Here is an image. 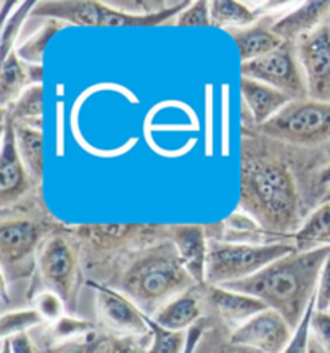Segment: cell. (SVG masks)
<instances>
[{
    "instance_id": "obj_4",
    "label": "cell",
    "mask_w": 330,
    "mask_h": 353,
    "mask_svg": "<svg viewBox=\"0 0 330 353\" xmlns=\"http://www.w3.org/2000/svg\"><path fill=\"white\" fill-rule=\"evenodd\" d=\"M0 213L2 279L13 284L36 274L42 242L61 224L47 212L41 194L34 192L20 203L0 210Z\"/></svg>"
},
{
    "instance_id": "obj_1",
    "label": "cell",
    "mask_w": 330,
    "mask_h": 353,
    "mask_svg": "<svg viewBox=\"0 0 330 353\" xmlns=\"http://www.w3.org/2000/svg\"><path fill=\"white\" fill-rule=\"evenodd\" d=\"M322 160L242 126L238 207L267 232L295 237L318 207L313 183Z\"/></svg>"
},
{
    "instance_id": "obj_12",
    "label": "cell",
    "mask_w": 330,
    "mask_h": 353,
    "mask_svg": "<svg viewBox=\"0 0 330 353\" xmlns=\"http://www.w3.org/2000/svg\"><path fill=\"white\" fill-rule=\"evenodd\" d=\"M37 188L23 163L17 147L15 126L2 113V155H0V210L20 203Z\"/></svg>"
},
{
    "instance_id": "obj_25",
    "label": "cell",
    "mask_w": 330,
    "mask_h": 353,
    "mask_svg": "<svg viewBox=\"0 0 330 353\" xmlns=\"http://www.w3.org/2000/svg\"><path fill=\"white\" fill-rule=\"evenodd\" d=\"M212 26L231 30V28H245L260 20V10H251L245 3L231 2V0H213L209 2Z\"/></svg>"
},
{
    "instance_id": "obj_28",
    "label": "cell",
    "mask_w": 330,
    "mask_h": 353,
    "mask_svg": "<svg viewBox=\"0 0 330 353\" xmlns=\"http://www.w3.org/2000/svg\"><path fill=\"white\" fill-rule=\"evenodd\" d=\"M36 3L37 2H34V0L17 3L15 8L10 12V15L2 21V36H0V54H2V60L7 59L13 50H17L15 44L18 41V36H20L26 18L31 17V12L36 7Z\"/></svg>"
},
{
    "instance_id": "obj_40",
    "label": "cell",
    "mask_w": 330,
    "mask_h": 353,
    "mask_svg": "<svg viewBox=\"0 0 330 353\" xmlns=\"http://www.w3.org/2000/svg\"><path fill=\"white\" fill-rule=\"evenodd\" d=\"M329 188H330V160L314 176L313 189H314L316 199H318V205L320 202V197H322V194Z\"/></svg>"
},
{
    "instance_id": "obj_21",
    "label": "cell",
    "mask_w": 330,
    "mask_h": 353,
    "mask_svg": "<svg viewBox=\"0 0 330 353\" xmlns=\"http://www.w3.org/2000/svg\"><path fill=\"white\" fill-rule=\"evenodd\" d=\"M42 65H31L23 61L13 50L7 59L2 60L0 73V105L6 108L20 97L32 84H42Z\"/></svg>"
},
{
    "instance_id": "obj_41",
    "label": "cell",
    "mask_w": 330,
    "mask_h": 353,
    "mask_svg": "<svg viewBox=\"0 0 330 353\" xmlns=\"http://www.w3.org/2000/svg\"><path fill=\"white\" fill-rule=\"evenodd\" d=\"M208 324H209V316L203 318L202 321L197 323L194 327L189 329V331H187V347H185L184 353H194L195 347H197L200 337H202L205 329L208 327Z\"/></svg>"
},
{
    "instance_id": "obj_22",
    "label": "cell",
    "mask_w": 330,
    "mask_h": 353,
    "mask_svg": "<svg viewBox=\"0 0 330 353\" xmlns=\"http://www.w3.org/2000/svg\"><path fill=\"white\" fill-rule=\"evenodd\" d=\"M17 147L28 173L36 185H41L44 178V134L39 128L15 125Z\"/></svg>"
},
{
    "instance_id": "obj_30",
    "label": "cell",
    "mask_w": 330,
    "mask_h": 353,
    "mask_svg": "<svg viewBox=\"0 0 330 353\" xmlns=\"http://www.w3.org/2000/svg\"><path fill=\"white\" fill-rule=\"evenodd\" d=\"M148 327H150L152 343L145 353H184L187 347V332L169 331L163 327L155 319L148 316Z\"/></svg>"
},
{
    "instance_id": "obj_37",
    "label": "cell",
    "mask_w": 330,
    "mask_h": 353,
    "mask_svg": "<svg viewBox=\"0 0 330 353\" xmlns=\"http://www.w3.org/2000/svg\"><path fill=\"white\" fill-rule=\"evenodd\" d=\"M316 312H330V255L320 271L316 290Z\"/></svg>"
},
{
    "instance_id": "obj_15",
    "label": "cell",
    "mask_w": 330,
    "mask_h": 353,
    "mask_svg": "<svg viewBox=\"0 0 330 353\" xmlns=\"http://www.w3.org/2000/svg\"><path fill=\"white\" fill-rule=\"evenodd\" d=\"M205 303L207 316L223 323L231 331L267 308L260 299L213 284H205Z\"/></svg>"
},
{
    "instance_id": "obj_5",
    "label": "cell",
    "mask_w": 330,
    "mask_h": 353,
    "mask_svg": "<svg viewBox=\"0 0 330 353\" xmlns=\"http://www.w3.org/2000/svg\"><path fill=\"white\" fill-rule=\"evenodd\" d=\"M81 249L85 276L105 284L116 266L134 252L168 239V224H81L71 228Z\"/></svg>"
},
{
    "instance_id": "obj_43",
    "label": "cell",
    "mask_w": 330,
    "mask_h": 353,
    "mask_svg": "<svg viewBox=\"0 0 330 353\" xmlns=\"http://www.w3.org/2000/svg\"><path fill=\"white\" fill-rule=\"evenodd\" d=\"M309 353H327V352H325L324 348L320 347L318 342H316V339L311 336L309 337Z\"/></svg>"
},
{
    "instance_id": "obj_45",
    "label": "cell",
    "mask_w": 330,
    "mask_h": 353,
    "mask_svg": "<svg viewBox=\"0 0 330 353\" xmlns=\"http://www.w3.org/2000/svg\"><path fill=\"white\" fill-rule=\"evenodd\" d=\"M325 202H330V188L322 194V197H320L319 205H320V203H325Z\"/></svg>"
},
{
    "instance_id": "obj_24",
    "label": "cell",
    "mask_w": 330,
    "mask_h": 353,
    "mask_svg": "<svg viewBox=\"0 0 330 353\" xmlns=\"http://www.w3.org/2000/svg\"><path fill=\"white\" fill-rule=\"evenodd\" d=\"M2 113L7 114L15 125H26L42 130V118H44V88L42 84L30 85L15 102L2 108Z\"/></svg>"
},
{
    "instance_id": "obj_11",
    "label": "cell",
    "mask_w": 330,
    "mask_h": 353,
    "mask_svg": "<svg viewBox=\"0 0 330 353\" xmlns=\"http://www.w3.org/2000/svg\"><path fill=\"white\" fill-rule=\"evenodd\" d=\"M95 290L100 326L108 336H150L147 314L119 290L102 283H87Z\"/></svg>"
},
{
    "instance_id": "obj_29",
    "label": "cell",
    "mask_w": 330,
    "mask_h": 353,
    "mask_svg": "<svg viewBox=\"0 0 330 353\" xmlns=\"http://www.w3.org/2000/svg\"><path fill=\"white\" fill-rule=\"evenodd\" d=\"M95 334V324L84 319H78L73 316L60 318L59 321L52 323L49 331H47L45 343H60L68 341H78Z\"/></svg>"
},
{
    "instance_id": "obj_6",
    "label": "cell",
    "mask_w": 330,
    "mask_h": 353,
    "mask_svg": "<svg viewBox=\"0 0 330 353\" xmlns=\"http://www.w3.org/2000/svg\"><path fill=\"white\" fill-rule=\"evenodd\" d=\"M253 128L290 149L330 160V102L291 100L269 121Z\"/></svg>"
},
{
    "instance_id": "obj_44",
    "label": "cell",
    "mask_w": 330,
    "mask_h": 353,
    "mask_svg": "<svg viewBox=\"0 0 330 353\" xmlns=\"http://www.w3.org/2000/svg\"><path fill=\"white\" fill-rule=\"evenodd\" d=\"M2 353H12L10 342H8V339H2Z\"/></svg>"
},
{
    "instance_id": "obj_19",
    "label": "cell",
    "mask_w": 330,
    "mask_h": 353,
    "mask_svg": "<svg viewBox=\"0 0 330 353\" xmlns=\"http://www.w3.org/2000/svg\"><path fill=\"white\" fill-rule=\"evenodd\" d=\"M240 92L243 100L242 112L251 118L253 126L265 125L291 102V99L280 90L248 78H240Z\"/></svg>"
},
{
    "instance_id": "obj_42",
    "label": "cell",
    "mask_w": 330,
    "mask_h": 353,
    "mask_svg": "<svg viewBox=\"0 0 330 353\" xmlns=\"http://www.w3.org/2000/svg\"><path fill=\"white\" fill-rule=\"evenodd\" d=\"M87 353H105L103 350V336H95L94 341L90 342Z\"/></svg>"
},
{
    "instance_id": "obj_9",
    "label": "cell",
    "mask_w": 330,
    "mask_h": 353,
    "mask_svg": "<svg viewBox=\"0 0 330 353\" xmlns=\"http://www.w3.org/2000/svg\"><path fill=\"white\" fill-rule=\"evenodd\" d=\"M296 250L295 242H280L271 245L234 244V242L209 241L207 261V284L224 285L251 278L272 261Z\"/></svg>"
},
{
    "instance_id": "obj_33",
    "label": "cell",
    "mask_w": 330,
    "mask_h": 353,
    "mask_svg": "<svg viewBox=\"0 0 330 353\" xmlns=\"http://www.w3.org/2000/svg\"><path fill=\"white\" fill-rule=\"evenodd\" d=\"M316 310V297L311 302L305 318L301 319L300 326L295 329L293 337L282 353H309V337H311V316Z\"/></svg>"
},
{
    "instance_id": "obj_7",
    "label": "cell",
    "mask_w": 330,
    "mask_h": 353,
    "mask_svg": "<svg viewBox=\"0 0 330 353\" xmlns=\"http://www.w3.org/2000/svg\"><path fill=\"white\" fill-rule=\"evenodd\" d=\"M36 276L45 290L63 299L70 313H76L85 273L79 244L71 229L60 226L45 237L37 254Z\"/></svg>"
},
{
    "instance_id": "obj_39",
    "label": "cell",
    "mask_w": 330,
    "mask_h": 353,
    "mask_svg": "<svg viewBox=\"0 0 330 353\" xmlns=\"http://www.w3.org/2000/svg\"><path fill=\"white\" fill-rule=\"evenodd\" d=\"M10 342V350L12 353H42L41 348L36 345V342L32 341L30 332L18 334L8 339Z\"/></svg>"
},
{
    "instance_id": "obj_2",
    "label": "cell",
    "mask_w": 330,
    "mask_h": 353,
    "mask_svg": "<svg viewBox=\"0 0 330 353\" xmlns=\"http://www.w3.org/2000/svg\"><path fill=\"white\" fill-rule=\"evenodd\" d=\"M329 255L330 247L295 250L251 278L224 284V288L260 299L267 308L282 314L295 331L316 297L320 271Z\"/></svg>"
},
{
    "instance_id": "obj_35",
    "label": "cell",
    "mask_w": 330,
    "mask_h": 353,
    "mask_svg": "<svg viewBox=\"0 0 330 353\" xmlns=\"http://www.w3.org/2000/svg\"><path fill=\"white\" fill-rule=\"evenodd\" d=\"M105 353H145L141 337L132 336H108L103 334Z\"/></svg>"
},
{
    "instance_id": "obj_23",
    "label": "cell",
    "mask_w": 330,
    "mask_h": 353,
    "mask_svg": "<svg viewBox=\"0 0 330 353\" xmlns=\"http://www.w3.org/2000/svg\"><path fill=\"white\" fill-rule=\"evenodd\" d=\"M296 250H311L330 247V202L320 203L306 218L295 234Z\"/></svg>"
},
{
    "instance_id": "obj_8",
    "label": "cell",
    "mask_w": 330,
    "mask_h": 353,
    "mask_svg": "<svg viewBox=\"0 0 330 353\" xmlns=\"http://www.w3.org/2000/svg\"><path fill=\"white\" fill-rule=\"evenodd\" d=\"M189 6V0H184L165 12L152 13V15H131L112 7L108 2H37L32 8L31 17L39 20L54 18L66 25L76 26L152 28L173 23V18H178Z\"/></svg>"
},
{
    "instance_id": "obj_13",
    "label": "cell",
    "mask_w": 330,
    "mask_h": 353,
    "mask_svg": "<svg viewBox=\"0 0 330 353\" xmlns=\"http://www.w3.org/2000/svg\"><path fill=\"white\" fill-rule=\"evenodd\" d=\"M295 44L309 99L330 102V18Z\"/></svg>"
},
{
    "instance_id": "obj_26",
    "label": "cell",
    "mask_w": 330,
    "mask_h": 353,
    "mask_svg": "<svg viewBox=\"0 0 330 353\" xmlns=\"http://www.w3.org/2000/svg\"><path fill=\"white\" fill-rule=\"evenodd\" d=\"M231 334L232 331L227 326L209 318L208 327L200 337L194 353H255L250 348L234 343Z\"/></svg>"
},
{
    "instance_id": "obj_31",
    "label": "cell",
    "mask_w": 330,
    "mask_h": 353,
    "mask_svg": "<svg viewBox=\"0 0 330 353\" xmlns=\"http://www.w3.org/2000/svg\"><path fill=\"white\" fill-rule=\"evenodd\" d=\"M44 318L36 308L25 310H12V312H3L0 318V336L2 339H10L18 334L30 332L32 327L44 324Z\"/></svg>"
},
{
    "instance_id": "obj_46",
    "label": "cell",
    "mask_w": 330,
    "mask_h": 353,
    "mask_svg": "<svg viewBox=\"0 0 330 353\" xmlns=\"http://www.w3.org/2000/svg\"><path fill=\"white\" fill-rule=\"evenodd\" d=\"M255 353H260V352H255Z\"/></svg>"
},
{
    "instance_id": "obj_10",
    "label": "cell",
    "mask_w": 330,
    "mask_h": 353,
    "mask_svg": "<svg viewBox=\"0 0 330 353\" xmlns=\"http://www.w3.org/2000/svg\"><path fill=\"white\" fill-rule=\"evenodd\" d=\"M242 78L255 79L280 90L291 100L308 99V84L295 42H284L271 54L240 65Z\"/></svg>"
},
{
    "instance_id": "obj_34",
    "label": "cell",
    "mask_w": 330,
    "mask_h": 353,
    "mask_svg": "<svg viewBox=\"0 0 330 353\" xmlns=\"http://www.w3.org/2000/svg\"><path fill=\"white\" fill-rule=\"evenodd\" d=\"M174 23L178 26H212L209 2L198 0V2L190 3Z\"/></svg>"
},
{
    "instance_id": "obj_38",
    "label": "cell",
    "mask_w": 330,
    "mask_h": 353,
    "mask_svg": "<svg viewBox=\"0 0 330 353\" xmlns=\"http://www.w3.org/2000/svg\"><path fill=\"white\" fill-rule=\"evenodd\" d=\"M97 334H92V336L78 339V341H68V342H60V343H44L41 348L42 353H87L90 342L94 341V337Z\"/></svg>"
},
{
    "instance_id": "obj_36",
    "label": "cell",
    "mask_w": 330,
    "mask_h": 353,
    "mask_svg": "<svg viewBox=\"0 0 330 353\" xmlns=\"http://www.w3.org/2000/svg\"><path fill=\"white\" fill-rule=\"evenodd\" d=\"M311 336L330 353V312H316L311 316Z\"/></svg>"
},
{
    "instance_id": "obj_18",
    "label": "cell",
    "mask_w": 330,
    "mask_h": 353,
    "mask_svg": "<svg viewBox=\"0 0 330 353\" xmlns=\"http://www.w3.org/2000/svg\"><path fill=\"white\" fill-rule=\"evenodd\" d=\"M277 17L262 15L260 20L245 28H231L226 30L229 36L236 41L238 54L243 61H251L265 57L284 44V41L272 31Z\"/></svg>"
},
{
    "instance_id": "obj_3",
    "label": "cell",
    "mask_w": 330,
    "mask_h": 353,
    "mask_svg": "<svg viewBox=\"0 0 330 353\" xmlns=\"http://www.w3.org/2000/svg\"><path fill=\"white\" fill-rule=\"evenodd\" d=\"M105 284L119 290L153 318L171 299L197 283L168 237L126 256Z\"/></svg>"
},
{
    "instance_id": "obj_17",
    "label": "cell",
    "mask_w": 330,
    "mask_h": 353,
    "mask_svg": "<svg viewBox=\"0 0 330 353\" xmlns=\"http://www.w3.org/2000/svg\"><path fill=\"white\" fill-rule=\"evenodd\" d=\"M203 318H207L205 284H195L176 295L153 316L160 326L179 332H187Z\"/></svg>"
},
{
    "instance_id": "obj_27",
    "label": "cell",
    "mask_w": 330,
    "mask_h": 353,
    "mask_svg": "<svg viewBox=\"0 0 330 353\" xmlns=\"http://www.w3.org/2000/svg\"><path fill=\"white\" fill-rule=\"evenodd\" d=\"M42 21L44 23H42L41 30H37L30 39L21 42V44L17 47L18 57H20L23 61H26V63L42 65V57H44L47 42H49L56 32L63 30L65 26H68L66 23L54 20V18H47V20Z\"/></svg>"
},
{
    "instance_id": "obj_16",
    "label": "cell",
    "mask_w": 330,
    "mask_h": 353,
    "mask_svg": "<svg viewBox=\"0 0 330 353\" xmlns=\"http://www.w3.org/2000/svg\"><path fill=\"white\" fill-rule=\"evenodd\" d=\"M168 237L197 284H207L209 241L202 224H168Z\"/></svg>"
},
{
    "instance_id": "obj_32",
    "label": "cell",
    "mask_w": 330,
    "mask_h": 353,
    "mask_svg": "<svg viewBox=\"0 0 330 353\" xmlns=\"http://www.w3.org/2000/svg\"><path fill=\"white\" fill-rule=\"evenodd\" d=\"M31 300L34 303V308L44 318V321L49 324L59 321L60 318L65 316V312H68L63 299L59 294L52 292V290L42 289Z\"/></svg>"
},
{
    "instance_id": "obj_14",
    "label": "cell",
    "mask_w": 330,
    "mask_h": 353,
    "mask_svg": "<svg viewBox=\"0 0 330 353\" xmlns=\"http://www.w3.org/2000/svg\"><path fill=\"white\" fill-rule=\"evenodd\" d=\"M293 329L285 318L274 310L266 308L265 312L234 329L231 339L234 343L247 347L260 353H282L293 337Z\"/></svg>"
},
{
    "instance_id": "obj_20",
    "label": "cell",
    "mask_w": 330,
    "mask_h": 353,
    "mask_svg": "<svg viewBox=\"0 0 330 353\" xmlns=\"http://www.w3.org/2000/svg\"><path fill=\"white\" fill-rule=\"evenodd\" d=\"M330 18V2H303L295 10L279 18L272 31L284 42H296L324 25Z\"/></svg>"
}]
</instances>
